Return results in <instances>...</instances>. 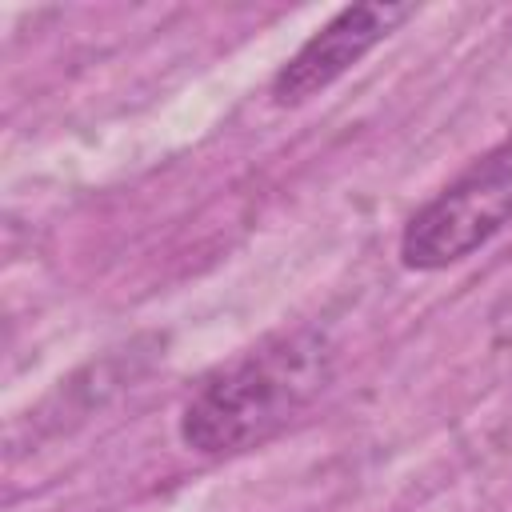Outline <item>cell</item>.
Listing matches in <instances>:
<instances>
[{"instance_id": "cell-1", "label": "cell", "mask_w": 512, "mask_h": 512, "mask_svg": "<svg viewBox=\"0 0 512 512\" xmlns=\"http://www.w3.org/2000/svg\"><path fill=\"white\" fill-rule=\"evenodd\" d=\"M336 348L320 328H292L220 364L184 400L180 436L200 456H232L288 428L332 380Z\"/></svg>"}, {"instance_id": "cell-2", "label": "cell", "mask_w": 512, "mask_h": 512, "mask_svg": "<svg viewBox=\"0 0 512 512\" xmlns=\"http://www.w3.org/2000/svg\"><path fill=\"white\" fill-rule=\"evenodd\" d=\"M512 220V136L472 160L404 228L400 260L416 272L448 268L484 248Z\"/></svg>"}, {"instance_id": "cell-3", "label": "cell", "mask_w": 512, "mask_h": 512, "mask_svg": "<svg viewBox=\"0 0 512 512\" xmlns=\"http://www.w3.org/2000/svg\"><path fill=\"white\" fill-rule=\"evenodd\" d=\"M412 16V4H348L320 32H312L296 56L276 72L272 100L304 104L328 84H336L352 64H360L384 36H392Z\"/></svg>"}]
</instances>
